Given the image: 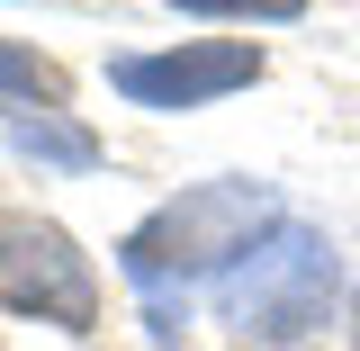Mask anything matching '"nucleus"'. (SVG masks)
<instances>
[{
    "label": "nucleus",
    "instance_id": "nucleus-5",
    "mask_svg": "<svg viewBox=\"0 0 360 351\" xmlns=\"http://www.w3.org/2000/svg\"><path fill=\"white\" fill-rule=\"evenodd\" d=\"M9 144L27 153V162H54V172H90L99 162V135H82V127H63V117H9Z\"/></svg>",
    "mask_w": 360,
    "mask_h": 351
},
{
    "label": "nucleus",
    "instance_id": "nucleus-6",
    "mask_svg": "<svg viewBox=\"0 0 360 351\" xmlns=\"http://www.w3.org/2000/svg\"><path fill=\"white\" fill-rule=\"evenodd\" d=\"M63 108V72L45 63L37 45H0V108Z\"/></svg>",
    "mask_w": 360,
    "mask_h": 351
},
{
    "label": "nucleus",
    "instance_id": "nucleus-2",
    "mask_svg": "<svg viewBox=\"0 0 360 351\" xmlns=\"http://www.w3.org/2000/svg\"><path fill=\"white\" fill-rule=\"evenodd\" d=\"M333 279H342L333 243L288 217L270 243H252V253L217 279V315L234 333H252V343H307L315 324L333 315Z\"/></svg>",
    "mask_w": 360,
    "mask_h": 351
},
{
    "label": "nucleus",
    "instance_id": "nucleus-7",
    "mask_svg": "<svg viewBox=\"0 0 360 351\" xmlns=\"http://www.w3.org/2000/svg\"><path fill=\"white\" fill-rule=\"evenodd\" d=\"M172 9H198V18H297L307 0H172Z\"/></svg>",
    "mask_w": 360,
    "mask_h": 351
},
{
    "label": "nucleus",
    "instance_id": "nucleus-8",
    "mask_svg": "<svg viewBox=\"0 0 360 351\" xmlns=\"http://www.w3.org/2000/svg\"><path fill=\"white\" fill-rule=\"evenodd\" d=\"M352 333H360V288H352Z\"/></svg>",
    "mask_w": 360,
    "mask_h": 351
},
{
    "label": "nucleus",
    "instance_id": "nucleus-3",
    "mask_svg": "<svg viewBox=\"0 0 360 351\" xmlns=\"http://www.w3.org/2000/svg\"><path fill=\"white\" fill-rule=\"evenodd\" d=\"M0 307L37 315V324H63V333H90L99 324L90 253L45 217H0Z\"/></svg>",
    "mask_w": 360,
    "mask_h": 351
},
{
    "label": "nucleus",
    "instance_id": "nucleus-4",
    "mask_svg": "<svg viewBox=\"0 0 360 351\" xmlns=\"http://www.w3.org/2000/svg\"><path fill=\"white\" fill-rule=\"evenodd\" d=\"M108 82L127 90L135 108H207V99H225V90L262 82V45L198 37V45H172V54H117Z\"/></svg>",
    "mask_w": 360,
    "mask_h": 351
},
{
    "label": "nucleus",
    "instance_id": "nucleus-1",
    "mask_svg": "<svg viewBox=\"0 0 360 351\" xmlns=\"http://www.w3.org/2000/svg\"><path fill=\"white\" fill-rule=\"evenodd\" d=\"M279 198H270V180H198V189H180L162 198L153 217L135 225L127 243H117V262H127L135 288H172V279H225V270L243 262L252 243L279 234Z\"/></svg>",
    "mask_w": 360,
    "mask_h": 351
}]
</instances>
